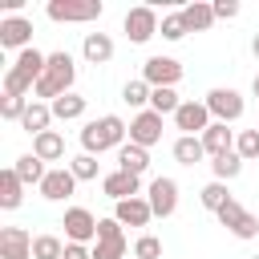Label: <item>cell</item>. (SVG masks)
<instances>
[{"label": "cell", "mask_w": 259, "mask_h": 259, "mask_svg": "<svg viewBox=\"0 0 259 259\" xmlns=\"http://www.w3.org/2000/svg\"><path fill=\"white\" fill-rule=\"evenodd\" d=\"M125 134H130V125L117 117V113H101V117H93V121H85V130H81V154H105V150H121L125 146Z\"/></svg>", "instance_id": "obj_1"}, {"label": "cell", "mask_w": 259, "mask_h": 259, "mask_svg": "<svg viewBox=\"0 0 259 259\" xmlns=\"http://www.w3.org/2000/svg\"><path fill=\"white\" fill-rule=\"evenodd\" d=\"M45 65H49V53H40V49L16 53L12 69L4 73V97H24L28 89H36V81L45 77Z\"/></svg>", "instance_id": "obj_2"}, {"label": "cell", "mask_w": 259, "mask_h": 259, "mask_svg": "<svg viewBox=\"0 0 259 259\" xmlns=\"http://www.w3.org/2000/svg\"><path fill=\"white\" fill-rule=\"evenodd\" d=\"M73 81H77V61L65 53V49H57V53H49V65H45V77L36 81V97H49V101H57V97H65V93H73Z\"/></svg>", "instance_id": "obj_3"}, {"label": "cell", "mask_w": 259, "mask_h": 259, "mask_svg": "<svg viewBox=\"0 0 259 259\" xmlns=\"http://www.w3.org/2000/svg\"><path fill=\"white\" fill-rule=\"evenodd\" d=\"M45 12L57 24H89V20H97L105 12V4L101 0H49Z\"/></svg>", "instance_id": "obj_4"}, {"label": "cell", "mask_w": 259, "mask_h": 259, "mask_svg": "<svg viewBox=\"0 0 259 259\" xmlns=\"http://www.w3.org/2000/svg\"><path fill=\"white\" fill-rule=\"evenodd\" d=\"M121 28H125L130 45H146V40H150V36H154V32L162 28V20H158L154 4H138V8H130V12H125Z\"/></svg>", "instance_id": "obj_5"}, {"label": "cell", "mask_w": 259, "mask_h": 259, "mask_svg": "<svg viewBox=\"0 0 259 259\" xmlns=\"http://www.w3.org/2000/svg\"><path fill=\"white\" fill-rule=\"evenodd\" d=\"M130 243L121 235V223L117 219H97V247H93V259H125Z\"/></svg>", "instance_id": "obj_6"}, {"label": "cell", "mask_w": 259, "mask_h": 259, "mask_svg": "<svg viewBox=\"0 0 259 259\" xmlns=\"http://www.w3.org/2000/svg\"><path fill=\"white\" fill-rule=\"evenodd\" d=\"M142 81H146L150 89H174V85L182 81V65H178L174 57H146Z\"/></svg>", "instance_id": "obj_7"}, {"label": "cell", "mask_w": 259, "mask_h": 259, "mask_svg": "<svg viewBox=\"0 0 259 259\" xmlns=\"http://www.w3.org/2000/svg\"><path fill=\"white\" fill-rule=\"evenodd\" d=\"M206 109H210L214 121L227 125V121H239L247 105H243V93H239V89H223V85H219V89L206 93Z\"/></svg>", "instance_id": "obj_8"}, {"label": "cell", "mask_w": 259, "mask_h": 259, "mask_svg": "<svg viewBox=\"0 0 259 259\" xmlns=\"http://www.w3.org/2000/svg\"><path fill=\"white\" fill-rule=\"evenodd\" d=\"M219 223H223L235 239H255V235H259V219H255L239 198H231V202L219 210Z\"/></svg>", "instance_id": "obj_9"}, {"label": "cell", "mask_w": 259, "mask_h": 259, "mask_svg": "<svg viewBox=\"0 0 259 259\" xmlns=\"http://www.w3.org/2000/svg\"><path fill=\"white\" fill-rule=\"evenodd\" d=\"M146 198H150V206H154V219H170V214L178 210V182L166 178V174H158V178L150 182Z\"/></svg>", "instance_id": "obj_10"}, {"label": "cell", "mask_w": 259, "mask_h": 259, "mask_svg": "<svg viewBox=\"0 0 259 259\" xmlns=\"http://www.w3.org/2000/svg\"><path fill=\"white\" fill-rule=\"evenodd\" d=\"M174 125H178L182 134H190V138H202V134L210 130V109H206V101H182L178 113H174Z\"/></svg>", "instance_id": "obj_11"}, {"label": "cell", "mask_w": 259, "mask_h": 259, "mask_svg": "<svg viewBox=\"0 0 259 259\" xmlns=\"http://www.w3.org/2000/svg\"><path fill=\"white\" fill-rule=\"evenodd\" d=\"M130 142L142 146V150L158 146V142H162V113H154V109L134 113V121H130Z\"/></svg>", "instance_id": "obj_12"}, {"label": "cell", "mask_w": 259, "mask_h": 259, "mask_svg": "<svg viewBox=\"0 0 259 259\" xmlns=\"http://www.w3.org/2000/svg\"><path fill=\"white\" fill-rule=\"evenodd\" d=\"M61 227H65V243H89V239H97V219L85 206H69Z\"/></svg>", "instance_id": "obj_13"}, {"label": "cell", "mask_w": 259, "mask_h": 259, "mask_svg": "<svg viewBox=\"0 0 259 259\" xmlns=\"http://www.w3.org/2000/svg\"><path fill=\"white\" fill-rule=\"evenodd\" d=\"M32 20L28 16H4L0 20V49H32Z\"/></svg>", "instance_id": "obj_14"}, {"label": "cell", "mask_w": 259, "mask_h": 259, "mask_svg": "<svg viewBox=\"0 0 259 259\" xmlns=\"http://www.w3.org/2000/svg\"><path fill=\"white\" fill-rule=\"evenodd\" d=\"M73 190H77V178H73V170H69V166H53V170L45 174V182H40V198H49V202L69 198Z\"/></svg>", "instance_id": "obj_15"}, {"label": "cell", "mask_w": 259, "mask_h": 259, "mask_svg": "<svg viewBox=\"0 0 259 259\" xmlns=\"http://www.w3.org/2000/svg\"><path fill=\"white\" fill-rule=\"evenodd\" d=\"M101 190H105V198L125 202V198H138L142 178H138V174H125V170H109V174L101 178Z\"/></svg>", "instance_id": "obj_16"}, {"label": "cell", "mask_w": 259, "mask_h": 259, "mask_svg": "<svg viewBox=\"0 0 259 259\" xmlns=\"http://www.w3.org/2000/svg\"><path fill=\"white\" fill-rule=\"evenodd\" d=\"M0 259H32V235L24 227L0 231Z\"/></svg>", "instance_id": "obj_17"}, {"label": "cell", "mask_w": 259, "mask_h": 259, "mask_svg": "<svg viewBox=\"0 0 259 259\" xmlns=\"http://www.w3.org/2000/svg\"><path fill=\"white\" fill-rule=\"evenodd\" d=\"M113 219L121 223V227H146L150 219H154V206H150V198H125V202H117L113 206Z\"/></svg>", "instance_id": "obj_18"}, {"label": "cell", "mask_w": 259, "mask_h": 259, "mask_svg": "<svg viewBox=\"0 0 259 259\" xmlns=\"http://www.w3.org/2000/svg\"><path fill=\"white\" fill-rule=\"evenodd\" d=\"M81 57H85L89 65H109V61H113V36H109V32H85Z\"/></svg>", "instance_id": "obj_19"}, {"label": "cell", "mask_w": 259, "mask_h": 259, "mask_svg": "<svg viewBox=\"0 0 259 259\" xmlns=\"http://www.w3.org/2000/svg\"><path fill=\"white\" fill-rule=\"evenodd\" d=\"M235 130H227L223 121H210V130L202 134V146H206V158H223V154H231L235 150Z\"/></svg>", "instance_id": "obj_20"}, {"label": "cell", "mask_w": 259, "mask_h": 259, "mask_svg": "<svg viewBox=\"0 0 259 259\" xmlns=\"http://www.w3.org/2000/svg\"><path fill=\"white\" fill-rule=\"evenodd\" d=\"M32 154H36L40 162H61V158H65V138H61L57 130H45V134L32 138Z\"/></svg>", "instance_id": "obj_21"}, {"label": "cell", "mask_w": 259, "mask_h": 259, "mask_svg": "<svg viewBox=\"0 0 259 259\" xmlns=\"http://www.w3.org/2000/svg\"><path fill=\"white\" fill-rule=\"evenodd\" d=\"M24 202V182H20V174L8 166V170H0V206L4 210H16Z\"/></svg>", "instance_id": "obj_22"}, {"label": "cell", "mask_w": 259, "mask_h": 259, "mask_svg": "<svg viewBox=\"0 0 259 259\" xmlns=\"http://www.w3.org/2000/svg\"><path fill=\"white\" fill-rule=\"evenodd\" d=\"M146 166H150V150H142V146H134V142H125L121 150H117V170H125V174H146Z\"/></svg>", "instance_id": "obj_23"}, {"label": "cell", "mask_w": 259, "mask_h": 259, "mask_svg": "<svg viewBox=\"0 0 259 259\" xmlns=\"http://www.w3.org/2000/svg\"><path fill=\"white\" fill-rule=\"evenodd\" d=\"M182 20H186V32H206V28L214 24V4L194 0V4L182 8Z\"/></svg>", "instance_id": "obj_24"}, {"label": "cell", "mask_w": 259, "mask_h": 259, "mask_svg": "<svg viewBox=\"0 0 259 259\" xmlns=\"http://www.w3.org/2000/svg\"><path fill=\"white\" fill-rule=\"evenodd\" d=\"M49 121H53V105H49V101H28V109H24L20 125L36 138V134H45V130H49Z\"/></svg>", "instance_id": "obj_25"}, {"label": "cell", "mask_w": 259, "mask_h": 259, "mask_svg": "<svg viewBox=\"0 0 259 259\" xmlns=\"http://www.w3.org/2000/svg\"><path fill=\"white\" fill-rule=\"evenodd\" d=\"M12 170L20 174V182H24V186H40V182H45V174H49V166H45L36 154H20V158L12 162Z\"/></svg>", "instance_id": "obj_26"}, {"label": "cell", "mask_w": 259, "mask_h": 259, "mask_svg": "<svg viewBox=\"0 0 259 259\" xmlns=\"http://www.w3.org/2000/svg\"><path fill=\"white\" fill-rule=\"evenodd\" d=\"M206 158V146H202V138H190V134H182L178 142H174V162H182V166H194V162H202Z\"/></svg>", "instance_id": "obj_27"}, {"label": "cell", "mask_w": 259, "mask_h": 259, "mask_svg": "<svg viewBox=\"0 0 259 259\" xmlns=\"http://www.w3.org/2000/svg\"><path fill=\"white\" fill-rule=\"evenodd\" d=\"M53 105V117H61V121H73V117H81L85 113V97L81 93H65V97H57V101H49Z\"/></svg>", "instance_id": "obj_28"}, {"label": "cell", "mask_w": 259, "mask_h": 259, "mask_svg": "<svg viewBox=\"0 0 259 259\" xmlns=\"http://www.w3.org/2000/svg\"><path fill=\"white\" fill-rule=\"evenodd\" d=\"M210 170H214V182H231V178L243 174V158L231 150V154H223V158H210Z\"/></svg>", "instance_id": "obj_29"}, {"label": "cell", "mask_w": 259, "mask_h": 259, "mask_svg": "<svg viewBox=\"0 0 259 259\" xmlns=\"http://www.w3.org/2000/svg\"><path fill=\"white\" fill-rule=\"evenodd\" d=\"M198 198H202V206H206V210H214V214H219V210H223L235 194L227 190V182H206V186L198 190Z\"/></svg>", "instance_id": "obj_30"}, {"label": "cell", "mask_w": 259, "mask_h": 259, "mask_svg": "<svg viewBox=\"0 0 259 259\" xmlns=\"http://www.w3.org/2000/svg\"><path fill=\"white\" fill-rule=\"evenodd\" d=\"M32 259H65V239H57V235H36V239H32Z\"/></svg>", "instance_id": "obj_31"}, {"label": "cell", "mask_w": 259, "mask_h": 259, "mask_svg": "<svg viewBox=\"0 0 259 259\" xmlns=\"http://www.w3.org/2000/svg\"><path fill=\"white\" fill-rule=\"evenodd\" d=\"M150 93H154V89H150L142 77H134V81H125V89H121V101H125V105H134V109L142 113V105H150Z\"/></svg>", "instance_id": "obj_32"}, {"label": "cell", "mask_w": 259, "mask_h": 259, "mask_svg": "<svg viewBox=\"0 0 259 259\" xmlns=\"http://www.w3.org/2000/svg\"><path fill=\"white\" fill-rule=\"evenodd\" d=\"M178 105H182V97H178L174 89H154V93H150V109H154V113H162V117H166V113L174 117V113H178Z\"/></svg>", "instance_id": "obj_33"}, {"label": "cell", "mask_w": 259, "mask_h": 259, "mask_svg": "<svg viewBox=\"0 0 259 259\" xmlns=\"http://www.w3.org/2000/svg\"><path fill=\"white\" fill-rule=\"evenodd\" d=\"M69 170H73L77 182H93L97 170H101V162H97L93 154H77V158H69Z\"/></svg>", "instance_id": "obj_34"}, {"label": "cell", "mask_w": 259, "mask_h": 259, "mask_svg": "<svg viewBox=\"0 0 259 259\" xmlns=\"http://www.w3.org/2000/svg\"><path fill=\"white\" fill-rule=\"evenodd\" d=\"M235 154H239L243 162H255V158H259V130H239V138H235Z\"/></svg>", "instance_id": "obj_35"}, {"label": "cell", "mask_w": 259, "mask_h": 259, "mask_svg": "<svg viewBox=\"0 0 259 259\" xmlns=\"http://www.w3.org/2000/svg\"><path fill=\"white\" fill-rule=\"evenodd\" d=\"M134 259H162V239L158 235H138L134 239Z\"/></svg>", "instance_id": "obj_36"}, {"label": "cell", "mask_w": 259, "mask_h": 259, "mask_svg": "<svg viewBox=\"0 0 259 259\" xmlns=\"http://www.w3.org/2000/svg\"><path fill=\"white\" fill-rule=\"evenodd\" d=\"M166 40H182L186 36V20H182V12H170V16H162V28H158Z\"/></svg>", "instance_id": "obj_37"}, {"label": "cell", "mask_w": 259, "mask_h": 259, "mask_svg": "<svg viewBox=\"0 0 259 259\" xmlns=\"http://www.w3.org/2000/svg\"><path fill=\"white\" fill-rule=\"evenodd\" d=\"M24 109H28V97H4V101H0V117H4V121H20Z\"/></svg>", "instance_id": "obj_38"}, {"label": "cell", "mask_w": 259, "mask_h": 259, "mask_svg": "<svg viewBox=\"0 0 259 259\" xmlns=\"http://www.w3.org/2000/svg\"><path fill=\"white\" fill-rule=\"evenodd\" d=\"M235 16H239L235 0H214V20H235Z\"/></svg>", "instance_id": "obj_39"}, {"label": "cell", "mask_w": 259, "mask_h": 259, "mask_svg": "<svg viewBox=\"0 0 259 259\" xmlns=\"http://www.w3.org/2000/svg\"><path fill=\"white\" fill-rule=\"evenodd\" d=\"M65 259H93V251L85 243H65Z\"/></svg>", "instance_id": "obj_40"}, {"label": "cell", "mask_w": 259, "mask_h": 259, "mask_svg": "<svg viewBox=\"0 0 259 259\" xmlns=\"http://www.w3.org/2000/svg\"><path fill=\"white\" fill-rule=\"evenodd\" d=\"M251 53H255V61H259V32L251 36Z\"/></svg>", "instance_id": "obj_41"}, {"label": "cell", "mask_w": 259, "mask_h": 259, "mask_svg": "<svg viewBox=\"0 0 259 259\" xmlns=\"http://www.w3.org/2000/svg\"><path fill=\"white\" fill-rule=\"evenodd\" d=\"M251 93H255V97H259V73H255V81H251Z\"/></svg>", "instance_id": "obj_42"}, {"label": "cell", "mask_w": 259, "mask_h": 259, "mask_svg": "<svg viewBox=\"0 0 259 259\" xmlns=\"http://www.w3.org/2000/svg\"><path fill=\"white\" fill-rule=\"evenodd\" d=\"M251 259H259V255H251Z\"/></svg>", "instance_id": "obj_43"}, {"label": "cell", "mask_w": 259, "mask_h": 259, "mask_svg": "<svg viewBox=\"0 0 259 259\" xmlns=\"http://www.w3.org/2000/svg\"><path fill=\"white\" fill-rule=\"evenodd\" d=\"M255 130H259V121H255Z\"/></svg>", "instance_id": "obj_44"}]
</instances>
